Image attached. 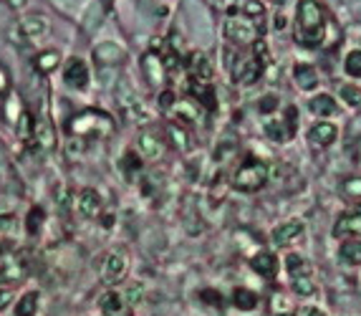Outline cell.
<instances>
[{
  "mask_svg": "<svg viewBox=\"0 0 361 316\" xmlns=\"http://www.w3.org/2000/svg\"><path fill=\"white\" fill-rule=\"evenodd\" d=\"M334 236H336V238L361 236V210L341 215V218L336 220V225H334Z\"/></svg>",
  "mask_w": 361,
  "mask_h": 316,
  "instance_id": "obj_9",
  "label": "cell"
},
{
  "mask_svg": "<svg viewBox=\"0 0 361 316\" xmlns=\"http://www.w3.org/2000/svg\"><path fill=\"white\" fill-rule=\"evenodd\" d=\"M303 316H326L321 309H303Z\"/></svg>",
  "mask_w": 361,
  "mask_h": 316,
  "instance_id": "obj_33",
  "label": "cell"
},
{
  "mask_svg": "<svg viewBox=\"0 0 361 316\" xmlns=\"http://www.w3.org/2000/svg\"><path fill=\"white\" fill-rule=\"evenodd\" d=\"M111 129H114V122L104 111H84L71 122L73 134H109Z\"/></svg>",
  "mask_w": 361,
  "mask_h": 316,
  "instance_id": "obj_3",
  "label": "cell"
},
{
  "mask_svg": "<svg viewBox=\"0 0 361 316\" xmlns=\"http://www.w3.org/2000/svg\"><path fill=\"white\" fill-rule=\"evenodd\" d=\"M295 38L303 46H316L324 38V11L319 3L303 0L298 8V25H295Z\"/></svg>",
  "mask_w": 361,
  "mask_h": 316,
  "instance_id": "obj_1",
  "label": "cell"
},
{
  "mask_svg": "<svg viewBox=\"0 0 361 316\" xmlns=\"http://www.w3.org/2000/svg\"><path fill=\"white\" fill-rule=\"evenodd\" d=\"M177 114H180L185 122H197V119H200V107H192V104L180 102V104H175V116Z\"/></svg>",
  "mask_w": 361,
  "mask_h": 316,
  "instance_id": "obj_24",
  "label": "cell"
},
{
  "mask_svg": "<svg viewBox=\"0 0 361 316\" xmlns=\"http://www.w3.org/2000/svg\"><path fill=\"white\" fill-rule=\"evenodd\" d=\"M0 231L6 233V236H16V231H18V223L13 218H0Z\"/></svg>",
  "mask_w": 361,
  "mask_h": 316,
  "instance_id": "obj_31",
  "label": "cell"
},
{
  "mask_svg": "<svg viewBox=\"0 0 361 316\" xmlns=\"http://www.w3.org/2000/svg\"><path fill=\"white\" fill-rule=\"evenodd\" d=\"M124 276H127V255L121 253V250H116V253L109 255L106 263H104L102 279H104V284H119Z\"/></svg>",
  "mask_w": 361,
  "mask_h": 316,
  "instance_id": "obj_6",
  "label": "cell"
},
{
  "mask_svg": "<svg viewBox=\"0 0 361 316\" xmlns=\"http://www.w3.org/2000/svg\"><path fill=\"white\" fill-rule=\"evenodd\" d=\"M33 140H36V147H41V150H51L54 147V132H51V127L46 122H36V127H33Z\"/></svg>",
  "mask_w": 361,
  "mask_h": 316,
  "instance_id": "obj_18",
  "label": "cell"
},
{
  "mask_svg": "<svg viewBox=\"0 0 361 316\" xmlns=\"http://www.w3.org/2000/svg\"><path fill=\"white\" fill-rule=\"evenodd\" d=\"M341 193L343 198H349V200H359L361 198V177H346L341 183Z\"/></svg>",
  "mask_w": 361,
  "mask_h": 316,
  "instance_id": "obj_21",
  "label": "cell"
},
{
  "mask_svg": "<svg viewBox=\"0 0 361 316\" xmlns=\"http://www.w3.org/2000/svg\"><path fill=\"white\" fill-rule=\"evenodd\" d=\"M43 220H46V213H43V207H30L28 223H25V228H28L30 236H36V233L41 231Z\"/></svg>",
  "mask_w": 361,
  "mask_h": 316,
  "instance_id": "obj_22",
  "label": "cell"
},
{
  "mask_svg": "<svg viewBox=\"0 0 361 316\" xmlns=\"http://www.w3.org/2000/svg\"><path fill=\"white\" fill-rule=\"evenodd\" d=\"M308 109L313 111V114H319V116H331L336 114V99L329 97V94H319V97H313L311 102H308Z\"/></svg>",
  "mask_w": 361,
  "mask_h": 316,
  "instance_id": "obj_13",
  "label": "cell"
},
{
  "mask_svg": "<svg viewBox=\"0 0 361 316\" xmlns=\"http://www.w3.org/2000/svg\"><path fill=\"white\" fill-rule=\"evenodd\" d=\"M8 301H11V293H8V291H3V293H0V309H3V306H6Z\"/></svg>",
  "mask_w": 361,
  "mask_h": 316,
  "instance_id": "obj_34",
  "label": "cell"
},
{
  "mask_svg": "<svg viewBox=\"0 0 361 316\" xmlns=\"http://www.w3.org/2000/svg\"><path fill=\"white\" fill-rule=\"evenodd\" d=\"M169 134H172V142H175L177 147H180L182 152H185L187 147H190V140L185 137V132L182 129H177V127H169Z\"/></svg>",
  "mask_w": 361,
  "mask_h": 316,
  "instance_id": "obj_30",
  "label": "cell"
},
{
  "mask_svg": "<svg viewBox=\"0 0 361 316\" xmlns=\"http://www.w3.org/2000/svg\"><path fill=\"white\" fill-rule=\"evenodd\" d=\"M202 301H207V304H223V298H220V293L215 291H202Z\"/></svg>",
  "mask_w": 361,
  "mask_h": 316,
  "instance_id": "obj_32",
  "label": "cell"
},
{
  "mask_svg": "<svg viewBox=\"0 0 361 316\" xmlns=\"http://www.w3.org/2000/svg\"><path fill=\"white\" fill-rule=\"evenodd\" d=\"M303 233H306V225H303L301 220H288V223H283L281 228L273 231V243H276L278 248H286V245L298 243L303 238Z\"/></svg>",
  "mask_w": 361,
  "mask_h": 316,
  "instance_id": "obj_5",
  "label": "cell"
},
{
  "mask_svg": "<svg viewBox=\"0 0 361 316\" xmlns=\"http://www.w3.org/2000/svg\"><path fill=\"white\" fill-rule=\"evenodd\" d=\"M293 291L298 293V296H311L313 291H316V284L311 281V276H295L293 279Z\"/></svg>",
  "mask_w": 361,
  "mask_h": 316,
  "instance_id": "obj_23",
  "label": "cell"
},
{
  "mask_svg": "<svg viewBox=\"0 0 361 316\" xmlns=\"http://www.w3.org/2000/svg\"><path fill=\"white\" fill-rule=\"evenodd\" d=\"M102 311L106 316H132V304L119 291H106L102 296Z\"/></svg>",
  "mask_w": 361,
  "mask_h": 316,
  "instance_id": "obj_7",
  "label": "cell"
},
{
  "mask_svg": "<svg viewBox=\"0 0 361 316\" xmlns=\"http://www.w3.org/2000/svg\"><path fill=\"white\" fill-rule=\"evenodd\" d=\"M343 263H349V266H359L361 263V241H349V243H343L341 250H338Z\"/></svg>",
  "mask_w": 361,
  "mask_h": 316,
  "instance_id": "obj_19",
  "label": "cell"
},
{
  "mask_svg": "<svg viewBox=\"0 0 361 316\" xmlns=\"http://www.w3.org/2000/svg\"><path fill=\"white\" fill-rule=\"evenodd\" d=\"M23 276V263L16 255H3L0 258V279L3 281H16Z\"/></svg>",
  "mask_w": 361,
  "mask_h": 316,
  "instance_id": "obj_12",
  "label": "cell"
},
{
  "mask_svg": "<svg viewBox=\"0 0 361 316\" xmlns=\"http://www.w3.org/2000/svg\"><path fill=\"white\" fill-rule=\"evenodd\" d=\"M341 99L351 107H359L361 104V92L356 86H341Z\"/></svg>",
  "mask_w": 361,
  "mask_h": 316,
  "instance_id": "obj_28",
  "label": "cell"
},
{
  "mask_svg": "<svg viewBox=\"0 0 361 316\" xmlns=\"http://www.w3.org/2000/svg\"><path fill=\"white\" fill-rule=\"evenodd\" d=\"M76 207H78V213L86 215V218H97L99 210H102V195H99L97 190H84L81 198H78Z\"/></svg>",
  "mask_w": 361,
  "mask_h": 316,
  "instance_id": "obj_10",
  "label": "cell"
},
{
  "mask_svg": "<svg viewBox=\"0 0 361 316\" xmlns=\"http://www.w3.org/2000/svg\"><path fill=\"white\" fill-rule=\"evenodd\" d=\"M268 183V164L255 157H245L233 177V185L240 193H258Z\"/></svg>",
  "mask_w": 361,
  "mask_h": 316,
  "instance_id": "obj_2",
  "label": "cell"
},
{
  "mask_svg": "<svg viewBox=\"0 0 361 316\" xmlns=\"http://www.w3.org/2000/svg\"><path fill=\"white\" fill-rule=\"evenodd\" d=\"M276 316H293V314H276Z\"/></svg>",
  "mask_w": 361,
  "mask_h": 316,
  "instance_id": "obj_35",
  "label": "cell"
},
{
  "mask_svg": "<svg viewBox=\"0 0 361 316\" xmlns=\"http://www.w3.org/2000/svg\"><path fill=\"white\" fill-rule=\"evenodd\" d=\"M139 152L147 154V157H159L162 154V142L157 140V134H142L139 137Z\"/></svg>",
  "mask_w": 361,
  "mask_h": 316,
  "instance_id": "obj_17",
  "label": "cell"
},
{
  "mask_svg": "<svg viewBox=\"0 0 361 316\" xmlns=\"http://www.w3.org/2000/svg\"><path fill=\"white\" fill-rule=\"evenodd\" d=\"M250 266L258 271L260 276H265V279H273V274H276V255H271L268 250H260L258 255H253V261H250Z\"/></svg>",
  "mask_w": 361,
  "mask_h": 316,
  "instance_id": "obj_14",
  "label": "cell"
},
{
  "mask_svg": "<svg viewBox=\"0 0 361 316\" xmlns=\"http://www.w3.org/2000/svg\"><path fill=\"white\" fill-rule=\"evenodd\" d=\"M343 68H346V73H349V76L361 79V51H351V54L346 56V63H343Z\"/></svg>",
  "mask_w": 361,
  "mask_h": 316,
  "instance_id": "obj_25",
  "label": "cell"
},
{
  "mask_svg": "<svg viewBox=\"0 0 361 316\" xmlns=\"http://www.w3.org/2000/svg\"><path fill=\"white\" fill-rule=\"evenodd\" d=\"M288 271H290V276H306L308 274V263L303 261L301 255H288Z\"/></svg>",
  "mask_w": 361,
  "mask_h": 316,
  "instance_id": "obj_26",
  "label": "cell"
},
{
  "mask_svg": "<svg viewBox=\"0 0 361 316\" xmlns=\"http://www.w3.org/2000/svg\"><path fill=\"white\" fill-rule=\"evenodd\" d=\"M295 122H298V114H295L293 107H288L283 122H268V124H265V134H268L273 142H286V140H290V137H293Z\"/></svg>",
  "mask_w": 361,
  "mask_h": 316,
  "instance_id": "obj_4",
  "label": "cell"
},
{
  "mask_svg": "<svg viewBox=\"0 0 361 316\" xmlns=\"http://www.w3.org/2000/svg\"><path fill=\"white\" fill-rule=\"evenodd\" d=\"M63 81L71 89H86V84H89V68H86V63L81 59H71L66 71H63Z\"/></svg>",
  "mask_w": 361,
  "mask_h": 316,
  "instance_id": "obj_8",
  "label": "cell"
},
{
  "mask_svg": "<svg viewBox=\"0 0 361 316\" xmlns=\"http://www.w3.org/2000/svg\"><path fill=\"white\" fill-rule=\"evenodd\" d=\"M38 68H41V71H51V68L56 66V63H59V54H54V51H49V54L46 56H41V59H38Z\"/></svg>",
  "mask_w": 361,
  "mask_h": 316,
  "instance_id": "obj_29",
  "label": "cell"
},
{
  "mask_svg": "<svg viewBox=\"0 0 361 316\" xmlns=\"http://www.w3.org/2000/svg\"><path fill=\"white\" fill-rule=\"evenodd\" d=\"M233 304L243 311H253L258 306V293L250 288H235L233 291Z\"/></svg>",
  "mask_w": 361,
  "mask_h": 316,
  "instance_id": "obj_16",
  "label": "cell"
},
{
  "mask_svg": "<svg viewBox=\"0 0 361 316\" xmlns=\"http://www.w3.org/2000/svg\"><path fill=\"white\" fill-rule=\"evenodd\" d=\"M308 134H311V142L316 147H329V145H334V142H336L338 129L334 127V124H329V122H319V124H313Z\"/></svg>",
  "mask_w": 361,
  "mask_h": 316,
  "instance_id": "obj_11",
  "label": "cell"
},
{
  "mask_svg": "<svg viewBox=\"0 0 361 316\" xmlns=\"http://www.w3.org/2000/svg\"><path fill=\"white\" fill-rule=\"evenodd\" d=\"M295 81H298V86H301V89H313V86H316V81H319V73H316V68L313 66H306V63H303V66H295Z\"/></svg>",
  "mask_w": 361,
  "mask_h": 316,
  "instance_id": "obj_20",
  "label": "cell"
},
{
  "mask_svg": "<svg viewBox=\"0 0 361 316\" xmlns=\"http://www.w3.org/2000/svg\"><path fill=\"white\" fill-rule=\"evenodd\" d=\"M38 301H41V296H38V291H28V293H23V296L18 298V304H16V316H36V311H38Z\"/></svg>",
  "mask_w": 361,
  "mask_h": 316,
  "instance_id": "obj_15",
  "label": "cell"
},
{
  "mask_svg": "<svg viewBox=\"0 0 361 316\" xmlns=\"http://www.w3.org/2000/svg\"><path fill=\"white\" fill-rule=\"evenodd\" d=\"M33 119H30L28 114H20V119H18V134H20V140H30L33 137Z\"/></svg>",
  "mask_w": 361,
  "mask_h": 316,
  "instance_id": "obj_27",
  "label": "cell"
}]
</instances>
